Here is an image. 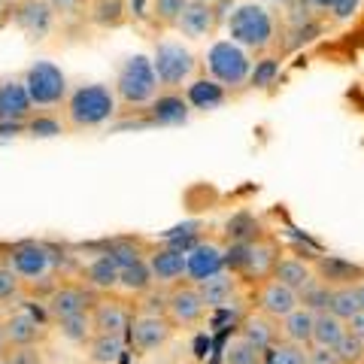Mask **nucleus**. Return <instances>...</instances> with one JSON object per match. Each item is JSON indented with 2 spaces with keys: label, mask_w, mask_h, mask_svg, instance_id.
Masks as SVG:
<instances>
[{
  "label": "nucleus",
  "mask_w": 364,
  "mask_h": 364,
  "mask_svg": "<svg viewBox=\"0 0 364 364\" xmlns=\"http://www.w3.org/2000/svg\"><path fill=\"white\" fill-rule=\"evenodd\" d=\"M6 9H9V4H6V0H0V25H4V21H6Z\"/></svg>",
  "instance_id": "nucleus-53"
},
{
  "label": "nucleus",
  "mask_w": 364,
  "mask_h": 364,
  "mask_svg": "<svg viewBox=\"0 0 364 364\" xmlns=\"http://www.w3.org/2000/svg\"><path fill=\"white\" fill-rule=\"evenodd\" d=\"M9 346H6V334H4V325H0V355H6Z\"/></svg>",
  "instance_id": "nucleus-52"
},
{
  "label": "nucleus",
  "mask_w": 364,
  "mask_h": 364,
  "mask_svg": "<svg viewBox=\"0 0 364 364\" xmlns=\"http://www.w3.org/2000/svg\"><path fill=\"white\" fill-rule=\"evenodd\" d=\"M240 337L249 340V343H252L255 349H261V352L273 349L279 343V322L255 310V313H249L240 322Z\"/></svg>",
  "instance_id": "nucleus-22"
},
{
  "label": "nucleus",
  "mask_w": 364,
  "mask_h": 364,
  "mask_svg": "<svg viewBox=\"0 0 364 364\" xmlns=\"http://www.w3.org/2000/svg\"><path fill=\"white\" fill-rule=\"evenodd\" d=\"M355 294H358V304H361V310H364V279L355 282Z\"/></svg>",
  "instance_id": "nucleus-51"
},
{
  "label": "nucleus",
  "mask_w": 364,
  "mask_h": 364,
  "mask_svg": "<svg viewBox=\"0 0 364 364\" xmlns=\"http://www.w3.org/2000/svg\"><path fill=\"white\" fill-rule=\"evenodd\" d=\"M203 67H207V76H213L215 82H222L225 88H243L249 85V76H252V52L237 46L234 40H215L210 43V49L203 52Z\"/></svg>",
  "instance_id": "nucleus-4"
},
{
  "label": "nucleus",
  "mask_w": 364,
  "mask_h": 364,
  "mask_svg": "<svg viewBox=\"0 0 364 364\" xmlns=\"http://www.w3.org/2000/svg\"><path fill=\"white\" fill-rule=\"evenodd\" d=\"M318 33H322V25L318 21H306V25H294L289 31V40H286V52H294V49H301V46L306 43H313Z\"/></svg>",
  "instance_id": "nucleus-42"
},
{
  "label": "nucleus",
  "mask_w": 364,
  "mask_h": 364,
  "mask_svg": "<svg viewBox=\"0 0 364 364\" xmlns=\"http://www.w3.org/2000/svg\"><path fill=\"white\" fill-rule=\"evenodd\" d=\"M237 289H240V279H237V273H231V270H222L219 277H213L198 286L207 310L210 306H231L237 298Z\"/></svg>",
  "instance_id": "nucleus-25"
},
{
  "label": "nucleus",
  "mask_w": 364,
  "mask_h": 364,
  "mask_svg": "<svg viewBox=\"0 0 364 364\" xmlns=\"http://www.w3.org/2000/svg\"><path fill=\"white\" fill-rule=\"evenodd\" d=\"M21 79H25V88H28V95H31L33 109L64 107L67 97H70L67 73L55 61H33Z\"/></svg>",
  "instance_id": "nucleus-8"
},
{
  "label": "nucleus",
  "mask_w": 364,
  "mask_h": 364,
  "mask_svg": "<svg viewBox=\"0 0 364 364\" xmlns=\"http://www.w3.org/2000/svg\"><path fill=\"white\" fill-rule=\"evenodd\" d=\"M152 64H155L158 82H161L164 91H176L182 85H188L198 70L195 52L176 40H158L152 49Z\"/></svg>",
  "instance_id": "nucleus-7"
},
{
  "label": "nucleus",
  "mask_w": 364,
  "mask_h": 364,
  "mask_svg": "<svg viewBox=\"0 0 364 364\" xmlns=\"http://www.w3.org/2000/svg\"><path fill=\"white\" fill-rule=\"evenodd\" d=\"M88 361L91 364H119L128 352V337H109V334H95L88 340Z\"/></svg>",
  "instance_id": "nucleus-29"
},
{
  "label": "nucleus",
  "mask_w": 364,
  "mask_h": 364,
  "mask_svg": "<svg viewBox=\"0 0 364 364\" xmlns=\"http://www.w3.org/2000/svg\"><path fill=\"white\" fill-rule=\"evenodd\" d=\"M0 364H9V361H6V355H0Z\"/></svg>",
  "instance_id": "nucleus-57"
},
{
  "label": "nucleus",
  "mask_w": 364,
  "mask_h": 364,
  "mask_svg": "<svg viewBox=\"0 0 364 364\" xmlns=\"http://www.w3.org/2000/svg\"><path fill=\"white\" fill-rule=\"evenodd\" d=\"M277 76H279V58H261L255 61L252 67V76H249V85H255V88H267L277 82Z\"/></svg>",
  "instance_id": "nucleus-40"
},
{
  "label": "nucleus",
  "mask_w": 364,
  "mask_h": 364,
  "mask_svg": "<svg viewBox=\"0 0 364 364\" xmlns=\"http://www.w3.org/2000/svg\"><path fill=\"white\" fill-rule=\"evenodd\" d=\"M313 328H316V313L306 310V306H298V310L289 313L279 322V337H282V343H294V346L310 349L313 346Z\"/></svg>",
  "instance_id": "nucleus-23"
},
{
  "label": "nucleus",
  "mask_w": 364,
  "mask_h": 364,
  "mask_svg": "<svg viewBox=\"0 0 364 364\" xmlns=\"http://www.w3.org/2000/svg\"><path fill=\"white\" fill-rule=\"evenodd\" d=\"M228 40L249 52H267L277 40V16L261 0H243L225 16Z\"/></svg>",
  "instance_id": "nucleus-2"
},
{
  "label": "nucleus",
  "mask_w": 364,
  "mask_h": 364,
  "mask_svg": "<svg viewBox=\"0 0 364 364\" xmlns=\"http://www.w3.org/2000/svg\"><path fill=\"white\" fill-rule=\"evenodd\" d=\"M361 4L364 0H334V6L328 9V13H331L334 21H349L361 9Z\"/></svg>",
  "instance_id": "nucleus-45"
},
{
  "label": "nucleus",
  "mask_w": 364,
  "mask_h": 364,
  "mask_svg": "<svg viewBox=\"0 0 364 364\" xmlns=\"http://www.w3.org/2000/svg\"><path fill=\"white\" fill-rule=\"evenodd\" d=\"M186 6H188V0H152V18L164 28H176Z\"/></svg>",
  "instance_id": "nucleus-37"
},
{
  "label": "nucleus",
  "mask_w": 364,
  "mask_h": 364,
  "mask_svg": "<svg viewBox=\"0 0 364 364\" xmlns=\"http://www.w3.org/2000/svg\"><path fill=\"white\" fill-rule=\"evenodd\" d=\"M258 358H261V349H255L240 334H237L231 343H228V355H225L228 364H258Z\"/></svg>",
  "instance_id": "nucleus-39"
},
{
  "label": "nucleus",
  "mask_w": 364,
  "mask_h": 364,
  "mask_svg": "<svg viewBox=\"0 0 364 364\" xmlns=\"http://www.w3.org/2000/svg\"><path fill=\"white\" fill-rule=\"evenodd\" d=\"M346 337V322L337 318L334 313H316V328H313V346H325V349H334L340 340Z\"/></svg>",
  "instance_id": "nucleus-30"
},
{
  "label": "nucleus",
  "mask_w": 364,
  "mask_h": 364,
  "mask_svg": "<svg viewBox=\"0 0 364 364\" xmlns=\"http://www.w3.org/2000/svg\"><path fill=\"white\" fill-rule=\"evenodd\" d=\"M313 277H316L313 264L310 261H304V258H298V255H279L277 267H273V279H279L282 286H289L294 291H301Z\"/></svg>",
  "instance_id": "nucleus-26"
},
{
  "label": "nucleus",
  "mask_w": 364,
  "mask_h": 364,
  "mask_svg": "<svg viewBox=\"0 0 364 364\" xmlns=\"http://www.w3.org/2000/svg\"><path fill=\"white\" fill-rule=\"evenodd\" d=\"M122 291L128 294H149L155 289V279H152V267L149 261H136L131 267H122V282H119Z\"/></svg>",
  "instance_id": "nucleus-32"
},
{
  "label": "nucleus",
  "mask_w": 364,
  "mask_h": 364,
  "mask_svg": "<svg viewBox=\"0 0 364 364\" xmlns=\"http://www.w3.org/2000/svg\"><path fill=\"white\" fill-rule=\"evenodd\" d=\"M225 267V246L215 240H195V246L186 252V282L200 286L213 277H219Z\"/></svg>",
  "instance_id": "nucleus-10"
},
{
  "label": "nucleus",
  "mask_w": 364,
  "mask_h": 364,
  "mask_svg": "<svg viewBox=\"0 0 364 364\" xmlns=\"http://www.w3.org/2000/svg\"><path fill=\"white\" fill-rule=\"evenodd\" d=\"M361 310L358 304V294H355V286H337L331 289V301H328V313H334L337 318H343L349 322L352 316Z\"/></svg>",
  "instance_id": "nucleus-33"
},
{
  "label": "nucleus",
  "mask_w": 364,
  "mask_h": 364,
  "mask_svg": "<svg viewBox=\"0 0 364 364\" xmlns=\"http://www.w3.org/2000/svg\"><path fill=\"white\" fill-rule=\"evenodd\" d=\"M261 4H291V0H261Z\"/></svg>",
  "instance_id": "nucleus-54"
},
{
  "label": "nucleus",
  "mask_w": 364,
  "mask_h": 364,
  "mask_svg": "<svg viewBox=\"0 0 364 364\" xmlns=\"http://www.w3.org/2000/svg\"><path fill=\"white\" fill-rule=\"evenodd\" d=\"M91 325L95 334H109V337H128L131 334V322H134V310L122 298H97L91 306Z\"/></svg>",
  "instance_id": "nucleus-13"
},
{
  "label": "nucleus",
  "mask_w": 364,
  "mask_h": 364,
  "mask_svg": "<svg viewBox=\"0 0 364 364\" xmlns=\"http://www.w3.org/2000/svg\"><path fill=\"white\" fill-rule=\"evenodd\" d=\"M58 334L70 343H79V346H88V340L95 337V325H91V316H73V318H64V322H55Z\"/></svg>",
  "instance_id": "nucleus-34"
},
{
  "label": "nucleus",
  "mask_w": 364,
  "mask_h": 364,
  "mask_svg": "<svg viewBox=\"0 0 364 364\" xmlns=\"http://www.w3.org/2000/svg\"><path fill=\"white\" fill-rule=\"evenodd\" d=\"M112 91H116V97H119V107H124V109L152 107L158 95H161V82H158L152 55H143V52L128 55L116 70Z\"/></svg>",
  "instance_id": "nucleus-3"
},
{
  "label": "nucleus",
  "mask_w": 364,
  "mask_h": 364,
  "mask_svg": "<svg viewBox=\"0 0 364 364\" xmlns=\"http://www.w3.org/2000/svg\"><path fill=\"white\" fill-rule=\"evenodd\" d=\"M334 355H337L340 364H364V340L352 337L346 331V337L334 346Z\"/></svg>",
  "instance_id": "nucleus-41"
},
{
  "label": "nucleus",
  "mask_w": 364,
  "mask_h": 364,
  "mask_svg": "<svg viewBox=\"0 0 364 364\" xmlns=\"http://www.w3.org/2000/svg\"><path fill=\"white\" fill-rule=\"evenodd\" d=\"M273 352V364H306V349L294 346V343H279L270 349Z\"/></svg>",
  "instance_id": "nucleus-43"
},
{
  "label": "nucleus",
  "mask_w": 364,
  "mask_h": 364,
  "mask_svg": "<svg viewBox=\"0 0 364 364\" xmlns=\"http://www.w3.org/2000/svg\"><path fill=\"white\" fill-rule=\"evenodd\" d=\"M6 4H9V6H13V4H21V0H6Z\"/></svg>",
  "instance_id": "nucleus-56"
},
{
  "label": "nucleus",
  "mask_w": 364,
  "mask_h": 364,
  "mask_svg": "<svg viewBox=\"0 0 364 364\" xmlns=\"http://www.w3.org/2000/svg\"><path fill=\"white\" fill-rule=\"evenodd\" d=\"M79 279H82L91 291L107 294V291H112V289H119V282H122V267H119L107 252H97L95 258H88L85 264L79 267Z\"/></svg>",
  "instance_id": "nucleus-19"
},
{
  "label": "nucleus",
  "mask_w": 364,
  "mask_h": 364,
  "mask_svg": "<svg viewBox=\"0 0 364 364\" xmlns=\"http://www.w3.org/2000/svg\"><path fill=\"white\" fill-rule=\"evenodd\" d=\"M306 364H340L334 349H325V346H310L306 349Z\"/></svg>",
  "instance_id": "nucleus-47"
},
{
  "label": "nucleus",
  "mask_w": 364,
  "mask_h": 364,
  "mask_svg": "<svg viewBox=\"0 0 364 364\" xmlns=\"http://www.w3.org/2000/svg\"><path fill=\"white\" fill-rule=\"evenodd\" d=\"M152 112V122L155 124H182L188 119V100L186 95H179V91H164V95H158V100L149 107Z\"/></svg>",
  "instance_id": "nucleus-27"
},
{
  "label": "nucleus",
  "mask_w": 364,
  "mask_h": 364,
  "mask_svg": "<svg viewBox=\"0 0 364 364\" xmlns=\"http://www.w3.org/2000/svg\"><path fill=\"white\" fill-rule=\"evenodd\" d=\"M4 306H6V304H4V301H0V313H4Z\"/></svg>",
  "instance_id": "nucleus-58"
},
{
  "label": "nucleus",
  "mask_w": 364,
  "mask_h": 364,
  "mask_svg": "<svg viewBox=\"0 0 364 364\" xmlns=\"http://www.w3.org/2000/svg\"><path fill=\"white\" fill-rule=\"evenodd\" d=\"M6 361L9 364H46V355H43V346H18L6 352Z\"/></svg>",
  "instance_id": "nucleus-44"
},
{
  "label": "nucleus",
  "mask_w": 364,
  "mask_h": 364,
  "mask_svg": "<svg viewBox=\"0 0 364 364\" xmlns=\"http://www.w3.org/2000/svg\"><path fill=\"white\" fill-rule=\"evenodd\" d=\"M4 261L13 267L25 286H37V282H52L55 273H58V252L55 246L43 243V240H21L6 249ZM58 286V282H52Z\"/></svg>",
  "instance_id": "nucleus-5"
},
{
  "label": "nucleus",
  "mask_w": 364,
  "mask_h": 364,
  "mask_svg": "<svg viewBox=\"0 0 364 364\" xmlns=\"http://www.w3.org/2000/svg\"><path fill=\"white\" fill-rule=\"evenodd\" d=\"M228 234H231V243H252V240H258V222L252 215L240 213L228 222Z\"/></svg>",
  "instance_id": "nucleus-38"
},
{
  "label": "nucleus",
  "mask_w": 364,
  "mask_h": 364,
  "mask_svg": "<svg viewBox=\"0 0 364 364\" xmlns=\"http://www.w3.org/2000/svg\"><path fill=\"white\" fill-rule=\"evenodd\" d=\"M88 21L100 31L122 28L128 21V4L124 0H91L88 4Z\"/></svg>",
  "instance_id": "nucleus-28"
},
{
  "label": "nucleus",
  "mask_w": 364,
  "mask_h": 364,
  "mask_svg": "<svg viewBox=\"0 0 364 364\" xmlns=\"http://www.w3.org/2000/svg\"><path fill=\"white\" fill-rule=\"evenodd\" d=\"M346 331L352 334V337H358V340H364V310H358L355 316L346 322Z\"/></svg>",
  "instance_id": "nucleus-49"
},
{
  "label": "nucleus",
  "mask_w": 364,
  "mask_h": 364,
  "mask_svg": "<svg viewBox=\"0 0 364 364\" xmlns=\"http://www.w3.org/2000/svg\"><path fill=\"white\" fill-rule=\"evenodd\" d=\"M301 306V298H298V291L289 289V286H282L279 279H264V282H258V289H255V310L258 313H264L270 318H277V322H282L289 313H294Z\"/></svg>",
  "instance_id": "nucleus-17"
},
{
  "label": "nucleus",
  "mask_w": 364,
  "mask_h": 364,
  "mask_svg": "<svg viewBox=\"0 0 364 364\" xmlns=\"http://www.w3.org/2000/svg\"><path fill=\"white\" fill-rule=\"evenodd\" d=\"M119 112V97L112 85L107 82H82L70 91L64 104V122L73 131H91V128H104L116 119Z\"/></svg>",
  "instance_id": "nucleus-1"
},
{
  "label": "nucleus",
  "mask_w": 364,
  "mask_h": 364,
  "mask_svg": "<svg viewBox=\"0 0 364 364\" xmlns=\"http://www.w3.org/2000/svg\"><path fill=\"white\" fill-rule=\"evenodd\" d=\"M95 301H97V294L85 282H58V286H52V291L46 294L43 306L52 322H64V318L91 313Z\"/></svg>",
  "instance_id": "nucleus-9"
},
{
  "label": "nucleus",
  "mask_w": 364,
  "mask_h": 364,
  "mask_svg": "<svg viewBox=\"0 0 364 364\" xmlns=\"http://www.w3.org/2000/svg\"><path fill=\"white\" fill-rule=\"evenodd\" d=\"M313 9H331L334 6V0H306Z\"/></svg>",
  "instance_id": "nucleus-50"
},
{
  "label": "nucleus",
  "mask_w": 364,
  "mask_h": 364,
  "mask_svg": "<svg viewBox=\"0 0 364 364\" xmlns=\"http://www.w3.org/2000/svg\"><path fill=\"white\" fill-rule=\"evenodd\" d=\"M104 252L116 261L119 267H131V264H136V261H143V258H149V252L152 249L146 246L143 240H134V237H119V240H112V243H107V249Z\"/></svg>",
  "instance_id": "nucleus-31"
},
{
  "label": "nucleus",
  "mask_w": 364,
  "mask_h": 364,
  "mask_svg": "<svg viewBox=\"0 0 364 364\" xmlns=\"http://www.w3.org/2000/svg\"><path fill=\"white\" fill-rule=\"evenodd\" d=\"M316 277L325 282V286H355L358 279H364V267L361 264H352V261L340 258V255H318L316 258Z\"/></svg>",
  "instance_id": "nucleus-20"
},
{
  "label": "nucleus",
  "mask_w": 364,
  "mask_h": 364,
  "mask_svg": "<svg viewBox=\"0 0 364 364\" xmlns=\"http://www.w3.org/2000/svg\"><path fill=\"white\" fill-rule=\"evenodd\" d=\"M28 131H31L33 136H55V134H61V122H58V119L37 116V119L28 124Z\"/></svg>",
  "instance_id": "nucleus-46"
},
{
  "label": "nucleus",
  "mask_w": 364,
  "mask_h": 364,
  "mask_svg": "<svg viewBox=\"0 0 364 364\" xmlns=\"http://www.w3.org/2000/svg\"><path fill=\"white\" fill-rule=\"evenodd\" d=\"M52 9H55V16H73L82 9V0H46Z\"/></svg>",
  "instance_id": "nucleus-48"
},
{
  "label": "nucleus",
  "mask_w": 364,
  "mask_h": 364,
  "mask_svg": "<svg viewBox=\"0 0 364 364\" xmlns=\"http://www.w3.org/2000/svg\"><path fill=\"white\" fill-rule=\"evenodd\" d=\"M0 325H4V334H6V346L9 349H18V346H40L46 340V325L43 318L33 316L28 306H16V310H9L4 318H0Z\"/></svg>",
  "instance_id": "nucleus-15"
},
{
  "label": "nucleus",
  "mask_w": 364,
  "mask_h": 364,
  "mask_svg": "<svg viewBox=\"0 0 364 364\" xmlns=\"http://www.w3.org/2000/svg\"><path fill=\"white\" fill-rule=\"evenodd\" d=\"M170 337H173V322H170L164 313H143V310L134 313L128 343L136 352H155L158 346H164Z\"/></svg>",
  "instance_id": "nucleus-12"
},
{
  "label": "nucleus",
  "mask_w": 364,
  "mask_h": 364,
  "mask_svg": "<svg viewBox=\"0 0 364 364\" xmlns=\"http://www.w3.org/2000/svg\"><path fill=\"white\" fill-rule=\"evenodd\" d=\"M191 4H210V6H213V4H215V0H191Z\"/></svg>",
  "instance_id": "nucleus-55"
},
{
  "label": "nucleus",
  "mask_w": 364,
  "mask_h": 364,
  "mask_svg": "<svg viewBox=\"0 0 364 364\" xmlns=\"http://www.w3.org/2000/svg\"><path fill=\"white\" fill-rule=\"evenodd\" d=\"M182 95H186L191 109H215V107L225 104L228 88L222 82H215L213 76H198V79H191V82L186 85Z\"/></svg>",
  "instance_id": "nucleus-24"
},
{
  "label": "nucleus",
  "mask_w": 364,
  "mask_h": 364,
  "mask_svg": "<svg viewBox=\"0 0 364 364\" xmlns=\"http://www.w3.org/2000/svg\"><path fill=\"white\" fill-rule=\"evenodd\" d=\"M186 252L188 249L164 243L149 252V267H152V279L158 289H173L179 282H186Z\"/></svg>",
  "instance_id": "nucleus-16"
},
{
  "label": "nucleus",
  "mask_w": 364,
  "mask_h": 364,
  "mask_svg": "<svg viewBox=\"0 0 364 364\" xmlns=\"http://www.w3.org/2000/svg\"><path fill=\"white\" fill-rule=\"evenodd\" d=\"M25 279L18 277V273L6 264V261H0V301L4 304H18L21 298H25Z\"/></svg>",
  "instance_id": "nucleus-36"
},
{
  "label": "nucleus",
  "mask_w": 364,
  "mask_h": 364,
  "mask_svg": "<svg viewBox=\"0 0 364 364\" xmlns=\"http://www.w3.org/2000/svg\"><path fill=\"white\" fill-rule=\"evenodd\" d=\"M215 21H219V13H215V6L210 4H191L182 9V16L176 21V31L182 33V37L188 40H200V37H210V33L215 31Z\"/></svg>",
  "instance_id": "nucleus-21"
},
{
  "label": "nucleus",
  "mask_w": 364,
  "mask_h": 364,
  "mask_svg": "<svg viewBox=\"0 0 364 364\" xmlns=\"http://www.w3.org/2000/svg\"><path fill=\"white\" fill-rule=\"evenodd\" d=\"M203 313H207V304H203L198 286L179 282V286L167 289V318L173 322V328H195Z\"/></svg>",
  "instance_id": "nucleus-14"
},
{
  "label": "nucleus",
  "mask_w": 364,
  "mask_h": 364,
  "mask_svg": "<svg viewBox=\"0 0 364 364\" xmlns=\"http://www.w3.org/2000/svg\"><path fill=\"white\" fill-rule=\"evenodd\" d=\"M9 18L13 25L25 33L28 40H46L55 28V9L46 0H21V4L9 6Z\"/></svg>",
  "instance_id": "nucleus-11"
},
{
  "label": "nucleus",
  "mask_w": 364,
  "mask_h": 364,
  "mask_svg": "<svg viewBox=\"0 0 364 364\" xmlns=\"http://www.w3.org/2000/svg\"><path fill=\"white\" fill-rule=\"evenodd\" d=\"M298 298H301V306H306V310L322 313V310H328V301H331V286H325V282L318 279V277H313V279L298 291Z\"/></svg>",
  "instance_id": "nucleus-35"
},
{
  "label": "nucleus",
  "mask_w": 364,
  "mask_h": 364,
  "mask_svg": "<svg viewBox=\"0 0 364 364\" xmlns=\"http://www.w3.org/2000/svg\"><path fill=\"white\" fill-rule=\"evenodd\" d=\"M33 112L25 79H4L0 82V124H21Z\"/></svg>",
  "instance_id": "nucleus-18"
},
{
  "label": "nucleus",
  "mask_w": 364,
  "mask_h": 364,
  "mask_svg": "<svg viewBox=\"0 0 364 364\" xmlns=\"http://www.w3.org/2000/svg\"><path fill=\"white\" fill-rule=\"evenodd\" d=\"M279 261V249L270 240H252V243H231L225 246V267L237 277L264 282L273 277V267Z\"/></svg>",
  "instance_id": "nucleus-6"
}]
</instances>
